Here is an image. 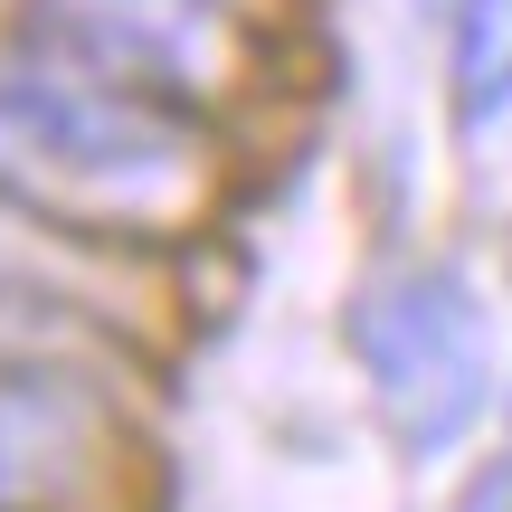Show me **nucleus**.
<instances>
[{
	"label": "nucleus",
	"mask_w": 512,
	"mask_h": 512,
	"mask_svg": "<svg viewBox=\"0 0 512 512\" xmlns=\"http://www.w3.org/2000/svg\"><path fill=\"white\" fill-rule=\"evenodd\" d=\"M200 124L48 57H0V209L86 238H143L200 200Z\"/></svg>",
	"instance_id": "obj_1"
},
{
	"label": "nucleus",
	"mask_w": 512,
	"mask_h": 512,
	"mask_svg": "<svg viewBox=\"0 0 512 512\" xmlns=\"http://www.w3.org/2000/svg\"><path fill=\"white\" fill-rule=\"evenodd\" d=\"M399 456H446L494 399V323L456 266H380L342 323Z\"/></svg>",
	"instance_id": "obj_2"
},
{
	"label": "nucleus",
	"mask_w": 512,
	"mask_h": 512,
	"mask_svg": "<svg viewBox=\"0 0 512 512\" xmlns=\"http://www.w3.org/2000/svg\"><path fill=\"white\" fill-rule=\"evenodd\" d=\"M29 57L190 114L228 67V29L219 0H29Z\"/></svg>",
	"instance_id": "obj_3"
},
{
	"label": "nucleus",
	"mask_w": 512,
	"mask_h": 512,
	"mask_svg": "<svg viewBox=\"0 0 512 512\" xmlns=\"http://www.w3.org/2000/svg\"><path fill=\"white\" fill-rule=\"evenodd\" d=\"M95 475V427L67 380L0 361V512H57Z\"/></svg>",
	"instance_id": "obj_4"
},
{
	"label": "nucleus",
	"mask_w": 512,
	"mask_h": 512,
	"mask_svg": "<svg viewBox=\"0 0 512 512\" xmlns=\"http://www.w3.org/2000/svg\"><path fill=\"white\" fill-rule=\"evenodd\" d=\"M446 105L465 133L512 114V0H456L446 10Z\"/></svg>",
	"instance_id": "obj_5"
},
{
	"label": "nucleus",
	"mask_w": 512,
	"mask_h": 512,
	"mask_svg": "<svg viewBox=\"0 0 512 512\" xmlns=\"http://www.w3.org/2000/svg\"><path fill=\"white\" fill-rule=\"evenodd\" d=\"M446 512H512V446H503V456H484L475 475L456 484V503H446Z\"/></svg>",
	"instance_id": "obj_6"
},
{
	"label": "nucleus",
	"mask_w": 512,
	"mask_h": 512,
	"mask_svg": "<svg viewBox=\"0 0 512 512\" xmlns=\"http://www.w3.org/2000/svg\"><path fill=\"white\" fill-rule=\"evenodd\" d=\"M418 10H427V19H446V10H456V0H418Z\"/></svg>",
	"instance_id": "obj_7"
},
{
	"label": "nucleus",
	"mask_w": 512,
	"mask_h": 512,
	"mask_svg": "<svg viewBox=\"0 0 512 512\" xmlns=\"http://www.w3.org/2000/svg\"><path fill=\"white\" fill-rule=\"evenodd\" d=\"M0 294H10V247H0Z\"/></svg>",
	"instance_id": "obj_8"
}]
</instances>
